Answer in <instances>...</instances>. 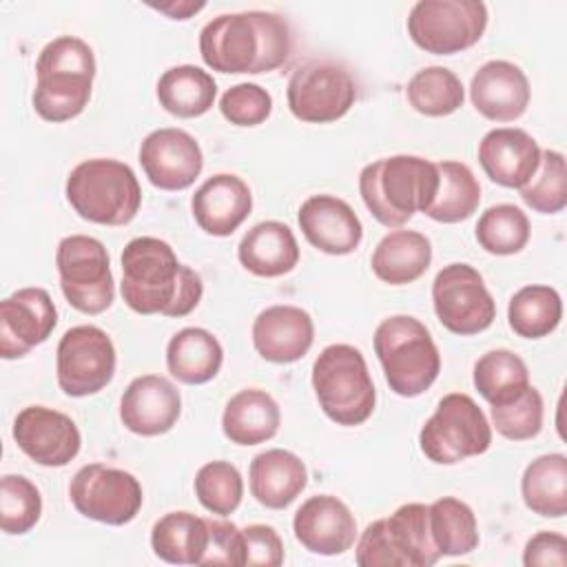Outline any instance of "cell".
Here are the masks:
<instances>
[{
    "instance_id": "cell-1",
    "label": "cell",
    "mask_w": 567,
    "mask_h": 567,
    "mask_svg": "<svg viewBox=\"0 0 567 567\" xmlns=\"http://www.w3.org/2000/svg\"><path fill=\"white\" fill-rule=\"evenodd\" d=\"M122 284L124 303L137 315L186 317L204 295L202 277L182 264L164 239L135 237L122 250Z\"/></svg>"
},
{
    "instance_id": "cell-2",
    "label": "cell",
    "mask_w": 567,
    "mask_h": 567,
    "mask_svg": "<svg viewBox=\"0 0 567 567\" xmlns=\"http://www.w3.org/2000/svg\"><path fill=\"white\" fill-rule=\"evenodd\" d=\"M290 53V24L272 11L221 13L199 31V55L219 73H270L284 66Z\"/></svg>"
},
{
    "instance_id": "cell-3",
    "label": "cell",
    "mask_w": 567,
    "mask_h": 567,
    "mask_svg": "<svg viewBox=\"0 0 567 567\" xmlns=\"http://www.w3.org/2000/svg\"><path fill=\"white\" fill-rule=\"evenodd\" d=\"M436 190V162L419 155L381 157L359 173L361 199L385 228H401L414 213H425Z\"/></svg>"
},
{
    "instance_id": "cell-4",
    "label": "cell",
    "mask_w": 567,
    "mask_h": 567,
    "mask_svg": "<svg viewBox=\"0 0 567 567\" xmlns=\"http://www.w3.org/2000/svg\"><path fill=\"white\" fill-rule=\"evenodd\" d=\"M95 71L93 49L82 38L58 35L47 42L35 60V113L53 124L78 117L91 100Z\"/></svg>"
},
{
    "instance_id": "cell-5",
    "label": "cell",
    "mask_w": 567,
    "mask_h": 567,
    "mask_svg": "<svg viewBox=\"0 0 567 567\" xmlns=\"http://www.w3.org/2000/svg\"><path fill=\"white\" fill-rule=\"evenodd\" d=\"M64 193L82 219L100 226H126L142 204L135 171L113 157L80 162L69 173Z\"/></svg>"
},
{
    "instance_id": "cell-6",
    "label": "cell",
    "mask_w": 567,
    "mask_h": 567,
    "mask_svg": "<svg viewBox=\"0 0 567 567\" xmlns=\"http://www.w3.org/2000/svg\"><path fill=\"white\" fill-rule=\"evenodd\" d=\"M374 354L390 390L412 399L423 394L441 372V352L416 317L392 315L374 330Z\"/></svg>"
},
{
    "instance_id": "cell-7",
    "label": "cell",
    "mask_w": 567,
    "mask_h": 567,
    "mask_svg": "<svg viewBox=\"0 0 567 567\" xmlns=\"http://www.w3.org/2000/svg\"><path fill=\"white\" fill-rule=\"evenodd\" d=\"M312 390L323 414L346 427L365 423L377 405L365 357L350 343H332L319 352L312 363Z\"/></svg>"
},
{
    "instance_id": "cell-8",
    "label": "cell",
    "mask_w": 567,
    "mask_h": 567,
    "mask_svg": "<svg viewBox=\"0 0 567 567\" xmlns=\"http://www.w3.org/2000/svg\"><path fill=\"white\" fill-rule=\"evenodd\" d=\"M441 558L427 520V505L405 503L370 523L357 543L361 567H432Z\"/></svg>"
},
{
    "instance_id": "cell-9",
    "label": "cell",
    "mask_w": 567,
    "mask_h": 567,
    "mask_svg": "<svg viewBox=\"0 0 567 567\" xmlns=\"http://www.w3.org/2000/svg\"><path fill=\"white\" fill-rule=\"evenodd\" d=\"M492 445V425L478 403L463 392L445 394L419 432L421 452L436 465H456Z\"/></svg>"
},
{
    "instance_id": "cell-10",
    "label": "cell",
    "mask_w": 567,
    "mask_h": 567,
    "mask_svg": "<svg viewBox=\"0 0 567 567\" xmlns=\"http://www.w3.org/2000/svg\"><path fill=\"white\" fill-rule=\"evenodd\" d=\"M487 29L481 0H419L408 13V35L425 53L452 55L474 47Z\"/></svg>"
},
{
    "instance_id": "cell-11",
    "label": "cell",
    "mask_w": 567,
    "mask_h": 567,
    "mask_svg": "<svg viewBox=\"0 0 567 567\" xmlns=\"http://www.w3.org/2000/svg\"><path fill=\"white\" fill-rule=\"evenodd\" d=\"M55 266L64 299L84 315H100L115 299V281L104 244L89 235L62 237Z\"/></svg>"
},
{
    "instance_id": "cell-12",
    "label": "cell",
    "mask_w": 567,
    "mask_h": 567,
    "mask_svg": "<svg viewBox=\"0 0 567 567\" xmlns=\"http://www.w3.org/2000/svg\"><path fill=\"white\" fill-rule=\"evenodd\" d=\"M286 100L290 113L308 124L341 120L357 102V82L334 60H310L292 71Z\"/></svg>"
},
{
    "instance_id": "cell-13",
    "label": "cell",
    "mask_w": 567,
    "mask_h": 567,
    "mask_svg": "<svg viewBox=\"0 0 567 567\" xmlns=\"http://www.w3.org/2000/svg\"><path fill=\"white\" fill-rule=\"evenodd\" d=\"M432 306L441 326L461 337L478 334L496 319V301L483 275L463 261L447 264L436 272Z\"/></svg>"
},
{
    "instance_id": "cell-14",
    "label": "cell",
    "mask_w": 567,
    "mask_h": 567,
    "mask_svg": "<svg viewBox=\"0 0 567 567\" xmlns=\"http://www.w3.org/2000/svg\"><path fill=\"white\" fill-rule=\"evenodd\" d=\"M117 354L111 337L91 323L69 328L55 350L58 385L66 396H91L104 390L115 374Z\"/></svg>"
},
{
    "instance_id": "cell-15",
    "label": "cell",
    "mask_w": 567,
    "mask_h": 567,
    "mask_svg": "<svg viewBox=\"0 0 567 567\" xmlns=\"http://www.w3.org/2000/svg\"><path fill=\"white\" fill-rule=\"evenodd\" d=\"M69 498L84 518L104 525H126L140 514L144 492L131 472L89 463L73 474Z\"/></svg>"
},
{
    "instance_id": "cell-16",
    "label": "cell",
    "mask_w": 567,
    "mask_h": 567,
    "mask_svg": "<svg viewBox=\"0 0 567 567\" xmlns=\"http://www.w3.org/2000/svg\"><path fill=\"white\" fill-rule=\"evenodd\" d=\"M13 441L38 465L64 467L80 447L82 436L75 421L47 405H29L13 421Z\"/></svg>"
},
{
    "instance_id": "cell-17",
    "label": "cell",
    "mask_w": 567,
    "mask_h": 567,
    "mask_svg": "<svg viewBox=\"0 0 567 567\" xmlns=\"http://www.w3.org/2000/svg\"><path fill=\"white\" fill-rule=\"evenodd\" d=\"M140 164L148 182L159 190H184L204 168L199 142L184 128L151 131L140 144Z\"/></svg>"
},
{
    "instance_id": "cell-18",
    "label": "cell",
    "mask_w": 567,
    "mask_h": 567,
    "mask_svg": "<svg viewBox=\"0 0 567 567\" xmlns=\"http://www.w3.org/2000/svg\"><path fill=\"white\" fill-rule=\"evenodd\" d=\"M58 323V310L44 288H20L0 301V357L20 359L44 343Z\"/></svg>"
},
{
    "instance_id": "cell-19",
    "label": "cell",
    "mask_w": 567,
    "mask_h": 567,
    "mask_svg": "<svg viewBox=\"0 0 567 567\" xmlns=\"http://www.w3.org/2000/svg\"><path fill=\"white\" fill-rule=\"evenodd\" d=\"M182 414V394L162 374L135 377L122 399L120 419L124 427L140 436H159L175 427Z\"/></svg>"
},
{
    "instance_id": "cell-20",
    "label": "cell",
    "mask_w": 567,
    "mask_h": 567,
    "mask_svg": "<svg viewBox=\"0 0 567 567\" xmlns=\"http://www.w3.org/2000/svg\"><path fill=\"white\" fill-rule=\"evenodd\" d=\"M292 532L308 551L319 556H339L354 545L357 520L341 498L332 494H317L303 501L295 512Z\"/></svg>"
},
{
    "instance_id": "cell-21",
    "label": "cell",
    "mask_w": 567,
    "mask_h": 567,
    "mask_svg": "<svg viewBox=\"0 0 567 567\" xmlns=\"http://www.w3.org/2000/svg\"><path fill=\"white\" fill-rule=\"evenodd\" d=\"M297 221L308 244L326 255H350L363 239L361 219L352 206L337 195H310L299 206Z\"/></svg>"
},
{
    "instance_id": "cell-22",
    "label": "cell",
    "mask_w": 567,
    "mask_h": 567,
    "mask_svg": "<svg viewBox=\"0 0 567 567\" xmlns=\"http://www.w3.org/2000/svg\"><path fill=\"white\" fill-rule=\"evenodd\" d=\"M532 89L525 71L509 60L481 64L470 82L474 109L492 122H514L529 106Z\"/></svg>"
},
{
    "instance_id": "cell-23",
    "label": "cell",
    "mask_w": 567,
    "mask_h": 567,
    "mask_svg": "<svg viewBox=\"0 0 567 567\" xmlns=\"http://www.w3.org/2000/svg\"><path fill=\"white\" fill-rule=\"evenodd\" d=\"M312 341V317L299 306H268L252 321V346L257 354L270 363H295L303 359Z\"/></svg>"
},
{
    "instance_id": "cell-24",
    "label": "cell",
    "mask_w": 567,
    "mask_h": 567,
    "mask_svg": "<svg viewBox=\"0 0 567 567\" xmlns=\"http://www.w3.org/2000/svg\"><path fill=\"white\" fill-rule=\"evenodd\" d=\"M538 142L523 128H492L478 142V164L485 175L505 188H523L540 164Z\"/></svg>"
},
{
    "instance_id": "cell-25",
    "label": "cell",
    "mask_w": 567,
    "mask_h": 567,
    "mask_svg": "<svg viewBox=\"0 0 567 567\" xmlns=\"http://www.w3.org/2000/svg\"><path fill=\"white\" fill-rule=\"evenodd\" d=\"M252 210L248 184L233 173L210 175L190 197L195 224L213 237L233 235Z\"/></svg>"
},
{
    "instance_id": "cell-26",
    "label": "cell",
    "mask_w": 567,
    "mask_h": 567,
    "mask_svg": "<svg viewBox=\"0 0 567 567\" xmlns=\"http://www.w3.org/2000/svg\"><path fill=\"white\" fill-rule=\"evenodd\" d=\"M248 485L259 505L286 509L306 489L308 470L295 452L272 447L250 461Z\"/></svg>"
},
{
    "instance_id": "cell-27",
    "label": "cell",
    "mask_w": 567,
    "mask_h": 567,
    "mask_svg": "<svg viewBox=\"0 0 567 567\" xmlns=\"http://www.w3.org/2000/svg\"><path fill=\"white\" fill-rule=\"evenodd\" d=\"M239 264L257 277H281L299 264V244L290 226L277 219L255 224L237 246Z\"/></svg>"
},
{
    "instance_id": "cell-28",
    "label": "cell",
    "mask_w": 567,
    "mask_h": 567,
    "mask_svg": "<svg viewBox=\"0 0 567 567\" xmlns=\"http://www.w3.org/2000/svg\"><path fill=\"white\" fill-rule=\"evenodd\" d=\"M432 264V244L419 230L394 228L372 250L370 266L377 279L390 286H405L425 275Z\"/></svg>"
},
{
    "instance_id": "cell-29",
    "label": "cell",
    "mask_w": 567,
    "mask_h": 567,
    "mask_svg": "<svg viewBox=\"0 0 567 567\" xmlns=\"http://www.w3.org/2000/svg\"><path fill=\"white\" fill-rule=\"evenodd\" d=\"M281 425L277 401L259 388H246L233 394L221 414L224 436L235 445H259L270 441Z\"/></svg>"
},
{
    "instance_id": "cell-30",
    "label": "cell",
    "mask_w": 567,
    "mask_h": 567,
    "mask_svg": "<svg viewBox=\"0 0 567 567\" xmlns=\"http://www.w3.org/2000/svg\"><path fill=\"white\" fill-rule=\"evenodd\" d=\"M224 363L219 339L206 328L188 326L175 332L166 346V368L186 385H202L217 377Z\"/></svg>"
},
{
    "instance_id": "cell-31",
    "label": "cell",
    "mask_w": 567,
    "mask_h": 567,
    "mask_svg": "<svg viewBox=\"0 0 567 567\" xmlns=\"http://www.w3.org/2000/svg\"><path fill=\"white\" fill-rule=\"evenodd\" d=\"M159 106L175 117H199L213 109L217 82L195 64H177L166 69L157 80Z\"/></svg>"
},
{
    "instance_id": "cell-32",
    "label": "cell",
    "mask_w": 567,
    "mask_h": 567,
    "mask_svg": "<svg viewBox=\"0 0 567 567\" xmlns=\"http://www.w3.org/2000/svg\"><path fill=\"white\" fill-rule=\"evenodd\" d=\"M208 545V518L190 512H168L151 529V547L171 565H199Z\"/></svg>"
},
{
    "instance_id": "cell-33",
    "label": "cell",
    "mask_w": 567,
    "mask_h": 567,
    "mask_svg": "<svg viewBox=\"0 0 567 567\" xmlns=\"http://www.w3.org/2000/svg\"><path fill=\"white\" fill-rule=\"evenodd\" d=\"M520 496L534 514L563 518L567 514V456L551 452L534 458L523 472Z\"/></svg>"
},
{
    "instance_id": "cell-34",
    "label": "cell",
    "mask_w": 567,
    "mask_h": 567,
    "mask_svg": "<svg viewBox=\"0 0 567 567\" xmlns=\"http://www.w3.org/2000/svg\"><path fill=\"white\" fill-rule=\"evenodd\" d=\"M439 168V190L425 215L441 224H456L472 217L481 204V184L472 168L456 159H443Z\"/></svg>"
},
{
    "instance_id": "cell-35",
    "label": "cell",
    "mask_w": 567,
    "mask_h": 567,
    "mask_svg": "<svg viewBox=\"0 0 567 567\" xmlns=\"http://www.w3.org/2000/svg\"><path fill=\"white\" fill-rule=\"evenodd\" d=\"M563 319V299L556 288L529 284L516 290L507 306V323L523 339L551 334Z\"/></svg>"
},
{
    "instance_id": "cell-36",
    "label": "cell",
    "mask_w": 567,
    "mask_h": 567,
    "mask_svg": "<svg viewBox=\"0 0 567 567\" xmlns=\"http://www.w3.org/2000/svg\"><path fill=\"white\" fill-rule=\"evenodd\" d=\"M472 381L478 394L492 408L514 401L527 390V385H532L525 361L507 348H496L485 352L474 363Z\"/></svg>"
},
{
    "instance_id": "cell-37",
    "label": "cell",
    "mask_w": 567,
    "mask_h": 567,
    "mask_svg": "<svg viewBox=\"0 0 567 567\" xmlns=\"http://www.w3.org/2000/svg\"><path fill=\"white\" fill-rule=\"evenodd\" d=\"M430 534L441 556H463L478 547V523L472 507L454 496L427 505Z\"/></svg>"
},
{
    "instance_id": "cell-38",
    "label": "cell",
    "mask_w": 567,
    "mask_h": 567,
    "mask_svg": "<svg viewBox=\"0 0 567 567\" xmlns=\"http://www.w3.org/2000/svg\"><path fill=\"white\" fill-rule=\"evenodd\" d=\"M405 97L416 113L425 117H445L463 106L465 89L454 71L445 66H425L410 78Z\"/></svg>"
},
{
    "instance_id": "cell-39",
    "label": "cell",
    "mask_w": 567,
    "mask_h": 567,
    "mask_svg": "<svg viewBox=\"0 0 567 567\" xmlns=\"http://www.w3.org/2000/svg\"><path fill=\"white\" fill-rule=\"evenodd\" d=\"M529 219L514 204L489 206L476 221V241L489 255H516L529 241Z\"/></svg>"
},
{
    "instance_id": "cell-40",
    "label": "cell",
    "mask_w": 567,
    "mask_h": 567,
    "mask_svg": "<svg viewBox=\"0 0 567 567\" xmlns=\"http://www.w3.org/2000/svg\"><path fill=\"white\" fill-rule=\"evenodd\" d=\"M195 496L215 516L233 514L244 498L241 472L228 461L204 463L195 474Z\"/></svg>"
},
{
    "instance_id": "cell-41",
    "label": "cell",
    "mask_w": 567,
    "mask_h": 567,
    "mask_svg": "<svg viewBox=\"0 0 567 567\" xmlns=\"http://www.w3.org/2000/svg\"><path fill=\"white\" fill-rule=\"evenodd\" d=\"M520 199L540 215H556L567 206V166L565 155L545 148L534 177L518 188Z\"/></svg>"
},
{
    "instance_id": "cell-42",
    "label": "cell",
    "mask_w": 567,
    "mask_h": 567,
    "mask_svg": "<svg viewBox=\"0 0 567 567\" xmlns=\"http://www.w3.org/2000/svg\"><path fill=\"white\" fill-rule=\"evenodd\" d=\"M42 516L40 489L20 474H7L0 483V525L4 534L31 532Z\"/></svg>"
},
{
    "instance_id": "cell-43",
    "label": "cell",
    "mask_w": 567,
    "mask_h": 567,
    "mask_svg": "<svg viewBox=\"0 0 567 567\" xmlns=\"http://www.w3.org/2000/svg\"><path fill=\"white\" fill-rule=\"evenodd\" d=\"M492 414V427L509 439V441H529L538 436L543 430V396L534 385H527V390L516 396L514 401L505 405H494L489 410Z\"/></svg>"
},
{
    "instance_id": "cell-44",
    "label": "cell",
    "mask_w": 567,
    "mask_h": 567,
    "mask_svg": "<svg viewBox=\"0 0 567 567\" xmlns=\"http://www.w3.org/2000/svg\"><path fill=\"white\" fill-rule=\"evenodd\" d=\"M219 111L235 126H257L270 117L272 95L255 82H239L224 91Z\"/></svg>"
},
{
    "instance_id": "cell-45",
    "label": "cell",
    "mask_w": 567,
    "mask_h": 567,
    "mask_svg": "<svg viewBox=\"0 0 567 567\" xmlns=\"http://www.w3.org/2000/svg\"><path fill=\"white\" fill-rule=\"evenodd\" d=\"M199 565H244V534L230 520L208 518V545Z\"/></svg>"
},
{
    "instance_id": "cell-46",
    "label": "cell",
    "mask_w": 567,
    "mask_h": 567,
    "mask_svg": "<svg viewBox=\"0 0 567 567\" xmlns=\"http://www.w3.org/2000/svg\"><path fill=\"white\" fill-rule=\"evenodd\" d=\"M244 534V565L279 567L284 563V540L272 525L252 523L241 529Z\"/></svg>"
},
{
    "instance_id": "cell-47",
    "label": "cell",
    "mask_w": 567,
    "mask_h": 567,
    "mask_svg": "<svg viewBox=\"0 0 567 567\" xmlns=\"http://www.w3.org/2000/svg\"><path fill=\"white\" fill-rule=\"evenodd\" d=\"M523 565H567V538L558 532H538L534 534L523 551Z\"/></svg>"
},
{
    "instance_id": "cell-48",
    "label": "cell",
    "mask_w": 567,
    "mask_h": 567,
    "mask_svg": "<svg viewBox=\"0 0 567 567\" xmlns=\"http://www.w3.org/2000/svg\"><path fill=\"white\" fill-rule=\"evenodd\" d=\"M155 11L168 16L171 20H188L190 16L199 13L206 2H164V4H151Z\"/></svg>"
}]
</instances>
